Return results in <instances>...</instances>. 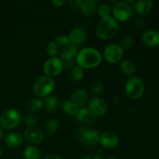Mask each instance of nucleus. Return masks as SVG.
Returning a JSON list of instances; mask_svg holds the SVG:
<instances>
[{"label":"nucleus","instance_id":"c85d7f7f","mask_svg":"<svg viewBox=\"0 0 159 159\" xmlns=\"http://www.w3.org/2000/svg\"><path fill=\"white\" fill-rule=\"evenodd\" d=\"M71 77L75 82H80L84 78V70L79 66L76 65L71 69Z\"/></svg>","mask_w":159,"mask_h":159},{"label":"nucleus","instance_id":"7ed1b4c3","mask_svg":"<svg viewBox=\"0 0 159 159\" xmlns=\"http://www.w3.org/2000/svg\"><path fill=\"white\" fill-rule=\"evenodd\" d=\"M125 93L130 99H139L143 96L145 90L144 81L138 76H132L127 80L125 83Z\"/></svg>","mask_w":159,"mask_h":159},{"label":"nucleus","instance_id":"72a5a7b5","mask_svg":"<svg viewBox=\"0 0 159 159\" xmlns=\"http://www.w3.org/2000/svg\"><path fill=\"white\" fill-rule=\"evenodd\" d=\"M67 4L70 9L78 12V11H81L82 1V0H69L67 2Z\"/></svg>","mask_w":159,"mask_h":159},{"label":"nucleus","instance_id":"473e14b6","mask_svg":"<svg viewBox=\"0 0 159 159\" xmlns=\"http://www.w3.org/2000/svg\"><path fill=\"white\" fill-rule=\"evenodd\" d=\"M54 41L60 47V48H63V47L67 46V45L70 44L69 37L67 35H57L54 37Z\"/></svg>","mask_w":159,"mask_h":159},{"label":"nucleus","instance_id":"7c9ffc66","mask_svg":"<svg viewBox=\"0 0 159 159\" xmlns=\"http://www.w3.org/2000/svg\"><path fill=\"white\" fill-rule=\"evenodd\" d=\"M97 13L99 16L102 18H106L110 16L111 13V8L107 4H101L100 6H98L97 8Z\"/></svg>","mask_w":159,"mask_h":159},{"label":"nucleus","instance_id":"4c0bfd02","mask_svg":"<svg viewBox=\"0 0 159 159\" xmlns=\"http://www.w3.org/2000/svg\"><path fill=\"white\" fill-rule=\"evenodd\" d=\"M43 159H61L60 156L57 155H54V154H51V155H48L45 156Z\"/></svg>","mask_w":159,"mask_h":159},{"label":"nucleus","instance_id":"c756f323","mask_svg":"<svg viewBox=\"0 0 159 159\" xmlns=\"http://www.w3.org/2000/svg\"><path fill=\"white\" fill-rule=\"evenodd\" d=\"M23 121H24L25 124L29 127H34L37 125L38 120L34 113H27L23 116Z\"/></svg>","mask_w":159,"mask_h":159},{"label":"nucleus","instance_id":"f257e3e1","mask_svg":"<svg viewBox=\"0 0 159 159\" xmlns=\"http://www.w3.org/2000/svg\"><path fill=\"white\" fill-rule=\"evenodd\" d=\"M102 61V56L97 49L91 47L82 48L78 52L75 62L82 69H92L99 66Z\"/></svg>","mask_w":159,"mask_h":159},{"label":"nucleus","instance_id":"e433bc0d","mask_svg":"<svg viewBox=\"0 0 159 159\" xmlns=\"http://www.w3.org/2000/svg\"><path fill=\"white\" fill-rule=\"evenodd\" d=\"M81 159H102V158L97 155H88L82 157Z\"/></svg>","mask_w":159,"mask_h":159},{"label":"nucleus","instance_id":"ea45409f","mask_svg":"<svg viewBox=\"0 0 159 159\" xmlns=\"http://www.w3.org/2000/svg\"><path fill=\"white\" fill-rule=\"evenodd\" d=\"M2 149L1 146H0V158H2Z\"/></svg>","mask_w":159,"mask_h":159},{"label":"nucleus","instance_id":"f3484780","mask_svg":"<svg viewBox=\"0 0 159 159\" xmlns=\"http://www.w3.org/2000/svg\"><path fill=\"white\" fill-rule=\"evenodd\" d=\"M76 120L82 124H90L96 120V116L92 113L89 108L79 109V113L76 115Z\"/></svg>","mask_w":159,"mask_h":159},{"label":"nucleus","instance_id":"a878e982","mask_svg":"<svg viewBox=\"0 0 159 159\" xmlns=\"http://www.w3.org/2000/svg\"><path fill=\"white\" fill-rule=\"evenodd\" d=\"M59 127V123L57 120L54 119H50L49 120L47 121L46 124L44 127L45 133L48 135H52L55 133Z\"/></svg>","mask_w":159,"mask_h":159},{"label":"nucleus","instance_id":"412c9836","mask_svg":"<svg viewBox=\"0 0 159 159\" xmlns=\"http://www.w3.org/2000/svg\"><path fill=\"white\" fill-rule=\"evenodd\" d=\"M59 104L58 98L54 95H50L44 99V109L47 113L52 114L55 113Z\"/></svg>","mask_w":159,"mask_h":159},{"label":"nucleus","instance_id":"a19ab883","mask_svg":"<svg viewBox=\"0 0 159 159\" xmlns=\"http://www.w3.org/2000/svg\"><path fill=\"white\" fill-rule=\"evenodd\" d=\"M107 159H117V158H114V157H110V158H108Z\"/></svg>","mask_w":159,"mask_h":159},{"label":"nucleus","instance_id":"ddd939ff","mask_svg":"<svg viewBox=\"0 0 159 159\" xmlns=\"http://www.w3.org/2000/svg\"><path fill=\"white\" fill-rule=\"evenodd\" d=\"M68 37L71 43L74 45H79L84 43L88 37V33L85 28L82 26H76L71 30L68 34Z\"/></svg>","mask_w":159,"mask_h":159},{"label":"nucleus","instance_id":"4468645a","mask_svg":"<svg viewBox=\"0 0 159 159\" xmlns=\"http://www.w3.org/2000/svg\"><path fill=\"white\" fill-rule=\"evenodd\" d=\"M141 40L144 45L150 48L159 46V32L155 30H146L142 33Z\"/></svg>","mask_w":159,"mask_h":159},{"label":"nucleus","instance_id":"393cba45","mask_svg":"<svg viewBox=\"0 0 159 159\" xmlns=\"http://www.w3.org/2000/svg\"><path fill=\"white\" fill-rule=\"evenodd\" d=\"M43 107V102L40 98H32L27 103V110L30 113H35L40 111Z\"/></svg>","mask_w":159,"mask_h":159},{"label":"nucleus","instance_id":"aec40b11","mask_svg":"<svg viewBox=\"0 0 159 159\" xmlns=\"http://www.w3.org/2000/svg\"><path fill=\"white\" fill-rule=\"evenodd\" d=\"M120 69L124 75L132 77L136 72V65L134 63L133 61L126 59V60H123L120 61Z\"/></svg>","mask_w":159,"mask_h":159},{"label":"nucleus","instance_id":"0eeeda50","mask_svg":"<svg viewBox=\"0 0 159 159\" xmlns=\"http://www.w3.org/2000/svg\"><path fill=\"white\" fill-rule=\"evenodd\" d=\"M124 55V51L116 43L107 44L103 50V57L109 64H116L121 61Z\"/></svg>","mask_w":159,"mask_h":159},{"label":"nucleus","instance_id":"6ab92c4d","mask_svg":"<svg viewBox=\"0 0 159 159\" xmlns=\"http://www.w3.org/2000/svg\"><path fill=\"white\" fill-rule=\"evenodd\" d=\"M71 100L74 102L78 107H82L87 103L89 100V94L85 89H77L73 93Z\"/></svg>","mask_w":159,"mask_h":159},{"label":"nucleus","instance_id":"423d86ee","mask_svg":"<svg viewBox=\"0 0 159 159\" xmlns=\"http://www.w3.org/2000/svg\"><path fill=\"white\" fill-rule=\"evenodd\" d=\"M22 116L20 111L15 109H9L0 116V125L6 130H12L20 125Z\"/></svg>","mask_w":159,"mask_h":159},{"label":"nucleus","instance_id":"f03ea898","mask_svg":"<svg viewBox=\"0 0 159 159\" xmlns=\"http://www.w3.org/2000/svg\"><path fill=\"white\" fill-rule=\"evenodd\" d=\"M119 31V23L110 16L106 18H102L98 23L96 29V36L101 40H110L113 38Z\"/></svg>","mask_w":159,"mask_h":159},{"label":"nucleus","instance_id":"5701e85b","mask_svg":"<svg viewBox=\"0 0 159 159\" xmlns=\"http://www.w3.org/2000/svg\"><path fill=\"white\" fill-rule=\"evenodd\" d=\"M62 109L65 114L70 116H76L79 111V107H78L71 100H64L62 102Z\"/></svg>","mask_w":159,"mask_h":159},{"label":"nucleus","instance_id":"1a4fd4ad","mask_svg":"<svg viewBox=\"0 0 159 159\" xmlns=\"http://www.w3.org/2000/svg\"><path fill=\"white\" fill-rule=\"evenodd\" d=\"M64 69V65L61 58L50 57L45 61L43 67V71L45 75L50 78H54L58 76Z\"/></svg>","mask_w":159,"mask_h":159},{"label":"nucleus","instance_id":"dca6fc26","mask_svg":"<svg viewBox=\"0 0 159 159\" xmlns=\"http://www.w3.org/2000/svg\"><path fill=\"white\" fill-rule=\"evenodd\" d=\"M78 52L79 51L77 47L72 43H70L61 48L59 55L61 56V60L62 61H73V60L75 59Z\"/></svg>","mask_w":159,"mask_h":159},{"label":"nucleus","instance_id":"c9c22d12","mask_svg":"<svg viewBox=\"0 0 159 159\" xmlns=\"http://www.w3.org/2000/svg\"><path fill=\"white\" fill-rule=\"evenodd\" d=\"M135 24H136L137 27L138 28H142L143 26L145 25V20L142 17H139V18H137V20H135Z\"/></svg>","mask_w":159,"mask_h":159},{"label":"nucleus","instance_id":"cd10ccee","mask_svg":"<svg viewBox=\"0 0 159 159\" xmlns=\"http://www.w3.org/2000/svg\"><path fill=\"white\" fill-rule=\"evenodd\" d=\"M104 90V85L102 82H99V81H95L91 84V87H90V93L92 95L94 96V97L99 96L101 93L103 92Z\"/></svg>","mask_w":159,"mask_h":159},{"label":"nucleus","instance_id":"6e6552de","mask_svg":"<svg viewBox=\"0 0 159 159\" xmlns=\"http://www.w3.org/2000/svg\"><path fill=\"white\" fill-rule=\"evenodd\" d=\"M113 18L117 22H126L130 19L133 9L127 2H119L113 8Z\"/></svg>","mask_w":159,"mask_h":159},{"label":"nucleus","instance_id":"2eb2a0df","mask_svg":"<svg viewBox=\"0 0 159 159\" xmlns=\"http://www.w3.org/2000/svg\"><path fill=\"white\" fill-rule=\"evenodd\" d=\"M153 5L154 2L152 0H138L134 2L132 9L138 15L144 16L150 12L153 7Z\"/></svg>","mask_w":159,"mask_h":159},{"label":"nucleus","instance_id":"b1692460","mask_svg":"<svg viewBox=\"0 0 159 159\" xmlns=\"http://www.w3.org/2000/svg\"><path fill=\"white\" fill-rule=\"evenodd\" d=\"M24 159H40V152L36 145H30L23 152Z\"/></svg>","mask_w":159,"mask_h":159},{"label":"nucleus","instance_id":"9b49d317","mask_svg":"<svg viewBox=\"0 0 159 159\" xmlns=\"http://www.w3.org/2000/svg\"><path fill=\"white\" fill-rule=\"evenodd\" d=\"M89 109L96 116H101L107 113L108 107L103 99L96 96V97H93L89 100Z\"/></svg>","mask_w":159,"mask_h":159},{"label":"nucleus","instance_id":"2f4dec72","mask_svg":"<svg viewBox=\"0 0 159 159\" xmlns=\"http://www.w3.org/2000/svg\"><path fill=\"white\" fill-rule=\"evenodd\" d=\"M134 40L130 36H125L123 37L120 42V46L123 48L124 51L125 50H129L133 47Z\"/></svg>","mask_w":159,"mask_h":159},{"label":"nucleus","instance_id":"58836bf2","mask_svg":"<svg viewBox=\"0 0 159 159\" xmlns=\"http://www.w3.org/2000/svg\"><path fill=\"white\" fill-rule=\"evenodd\" d=\"M3 138H4V132H3L2 128L0 127V141H1Z\"/></svg>","mask_w":159,"mask_h":159},{"label":"nucleus","instance_id":"39448f33","mask_svg":"<svg viewBox=\"0 0 159 159\" xmlns=\"http://www.w3.org/2000/svg\"><path fill=\"white\" fill-rule=\"evenodd\" d=\"M99 133L95 129L85 127L78 128L75 131V138L79 142L86 147H93L99 143Z\"/></svg>","mask_w":159,"mask_h":159},{"label":"nucleus","instance_id":"9d476101","mask_svg":"<svg viewBox=\"0 0 159 159\" xmlns=\"http://www.w3.org/2000/svg\"><path fill=\"white\" fill-rule=\"evenodd\" d=\"M23 138L31 145H37L44 140V133L38 127H28L24 132Z\"/></svg>","mask_w":159,"mask_h":159},{"label":"nucleus","instance_id":"f8f14e48","mask_svg":"<svg viewBox=\"0 0 159 159\" xmlns=\"http://www.w3.org/2000/svg\"><path fill=\"white\" fill-rule=\"evenodd\" d=\"M99 143L106 148L113 149L118 146L120 139L117 135L113 132H104L99 135Z\"/></svg>","mask_w":159,"mask_h":159},{"label":"nucleus","instance_id":"20e7f679","mask_svg":"<svg viewBox=\"0 0 159 159\" xmlns=\"http://www.w3.org/2000/svg\"><path fill=\"white\" fill-rule=\"evenodd\" d=\"M55 87V82L52 78L43 75L34 82L33 90L37 98H46L51 94Z\"/></svg>","mask_w":159,"mask_h":159},{"label":"nucleus","instance_id":"f704fd0d","mask_svg":"<svg viewBox=\"0 0 159 159\" xmlns=\"http://www.w3.org/2000/svg\"><path fill=\"white\" fill-rule=\"evenodd\" d=\"M66 3L67 1H65V0H52V1H51V4L57 8L62 7V6H65Z\"/></svg>","mask_w":159,"mask_h":159},{"label":"nucleus","instance_id":"a211bd4d","mask_svg":"<svg viewBox=\"0 0 159 159\" xmlns=\"http://www.w3.org/2000/svg\"><path fill=\"white\" fill-rule=\"evenodd\" d=\"M23 135L17 132H11L5 137V144L9 148L20 147L23 144Z\"/></svg>","mask_w":159,"mask_h":159},{"label":"nucleus","instance_id":"bb28decb","mask_svg":"<svg viewBox=\"0 0 159 159\" xmlns=\"http://www.w3.org/2000/svg\"><path fill=\"white\" fill-rule=\"evenodd\" d=\"M60 47L54 41H51L48 43L46 47V51L51 57H56L60 53Z\"/></svg>","mask_w":159,"mask_h":159},{"label":"nucleus","instance_id":"4be33fe9","mask_svg":"<svg viewBox=\"0 0 159 159\" xmlns=\"http://www.w3.org/2000/svg\"><path fill=\"white\" fill-rule=\"evenodd\" d=\"M97 8V2L95 0H84L82 1L81 12L84 16H89L96 12Z\"/></svg>","mask_w":159,"mask_h":159}]
</instances>
